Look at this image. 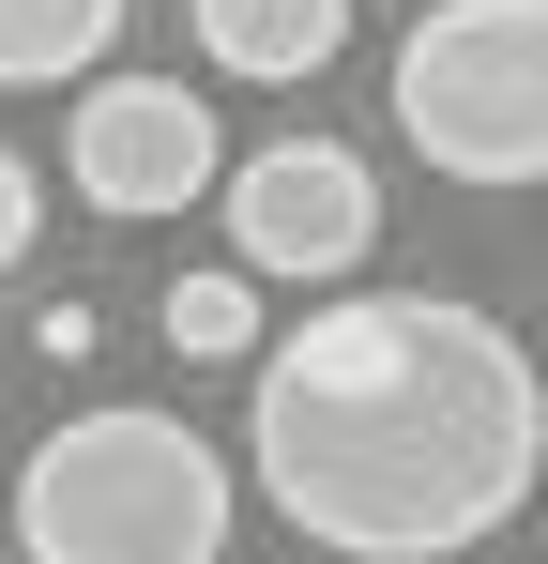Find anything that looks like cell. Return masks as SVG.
<instances>
[{
    "instance_id": "7",
    "label": "cell",
    "mask_w": 548,
    "mask_h": 564,
    "mask_svg": "<svg viewBox=\"0 0 548 564\" xmlns=\"http://www.w3.org/2000/svg\"><path fill=\"white\" fill-rule=\"evenodd\" d=\"M122 15L138 0H0V93H62V77H107V46H122Z\"/></svg>"
},
{
    "instance_id": "9",
    "label": "cell",
    "mask_w": 548,
    "mask_h": 564,
    "mask_svg": "<svg viewBox=\"0 0 548 564\" xmlns=\"http://www.w3.org/2000/svg\"><path fill=\"white\" fill-rule=\"evenodd\" d=\"M31 351H46V367H91V351H107V321H91V290H62V305H31Z\"/></svg>"
},
{
    "instance_id": "5",
    "label": "cell",
    "mask_w": 548,
    "mask_h": 564,
    "mask_svg": "<svg viewBox=\"0 0 548 564\" xmlns=\"http://www.w3.org/2000/svg\"><path fill=\"white\" fill-rule=\"evenodd\" d=\"M62 184L91 214H198V198L229 184V138H213V93H183V77H91L62 107Z\"/></svg>"
},
{
    "instance_id": "6",
    "label": "cell",
    "mask_w": 548,
    "mask_h": 564,
    "mask_svg": "<svg viewBox=\"0 0 548 564\" xmlns=\"http://www.w3.org/2000/svg\"><path fill=\"white\" fill-rule=\"evenodd\" d=\"M336 46H351V0H198V62H213V77L289 93V77H320Z\"/></svg>"
},
{
    "instance_id": "3",
    "label": "cell",
    "mask_w": 548,
    "mask_h": 564,
    "mask_svg": "<svg viewBox=\"0 0 548 564\" xmlns=\"http://www.w3.org/2000/svg\"><path fill=\"white\" fill-rule=\"evenodd\" d=\"M396 138L472 198H518L548 184V0H427L396 31Z\"/></svg>"
},
{
    "instance_id": "1",
    "label": "cell",
    "mask_w": 548,
    "mask_h": 564,
    "mask_svg": "<svg viewBox=\"0 0 548 564\" xmlns=\"http://www.w3.org/2000/svg\"><path fill=\"white\" fill-rule=\"evenodd\" d=\"M244 473L320 564H457L534 503L548 381L457 290H336L244 367Z\"/></svg>"
},
{
    "instance_id": "4",
    "label": "cell",
    "mask_w": 548,
    "mask_h": 564,
    "mask_svg": "<svg viewBox=\"0 0 548 564\" xmlns=\"http://www.w3.org/2000/svg\"><path fill=\"white\" fill-rule=\"evenodd\" d=\"M213 214H229V275H260V290H351L365 245H381V169L336 153V138H260V153H229Z\"/></svg>"
},
{
    "instance_id": "10",
    "label": "cell",
    "mask_w": 548,
    "mask_h": 564,
    "mask_svg": "<svg viewBox=\"0 0 548 564\" xmlns=\"http://www.w3.org/2000/svg\"><path fill=\"white\" fill-rule=\"evenodd\" d=\"M31 229H46V184H31V153H0V275L31 260Z\"/></svg>"
},
{
    "instance_id": "2",
    "label": "cell",
    "mask_w": 548,
    "mask_h": 564,
    "mask_svg": "<svg viewBox=\"0 0 548 564\" xmlns=\"http://www.w3.org/2000/svg\"><path fill=\"white\" fill-rule=\"evenodd\" d=\"M15 550L31 564H213L229 550V458L153 397H107L15 458Z\"/></svg>"
},
{
    "instance_id": "8",
    "label": "cell",
    "mask_w": 548,
    "mask_h": 564,
    "mask_svg": "<svg viewBox=\"0 0 548 564\" xmlns=\"http://www.w3.org/2000/svg\"><path fill=\"white\" fill-rule=\"evenodd\" d=\"M168 351H183V367H260V351H274L260 275H229V260H213V275H168Z\"/></svg>"
}]
</instances>
